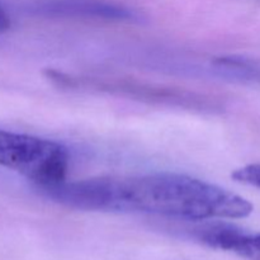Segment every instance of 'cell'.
<instances>
[{"instance_id":"cell-1","label":"cell","mask_w":260,"mask_h":260,"mask_svg":"<svg viewBox=\"0 0 260 260\" xmlns=\"http://www.w3.org/2000/svg\"><path fill=\"white\" fill-rule=\"evenodd\" d=\"M37 190L74 210L141 212L190 221L244 218L254 210L241 196L178 173L63 180Z\"/></svg>"},{"instance_id":"cell-2","label":"cell","mask_w":260,"mask_h":260,"mask_svg":"<svg viewBox=\"0 0 260 260\" xmlns=\"http://www.w3.org/2000/svg\"><path fill=\"white\" fill-rule=\"evenodd\" d=\"M46 78L61 89L96 91L122 98L134 99L145 103L167 106L197 112H216L222 107L217 99L198 91L187 90L175 86L147 83L124 78L84 76L62 73L58 70H46Z\"/></svg>"},{"instance_id":"cell-3","label":"cell","mask_w":260,"mask_h":260,"mask_svg":"<svg viewBox=\"0 0 260 260\" xmlns=\"http://www.w3.org/2000/svg\"><path fill=\"white\" fill-rule=\"evenodd\" d=\"M69 164L60 142L0 128V167L27 178L36 189L66 180Z\"/></svg>"},{"instance_id":"cell-4","label":"cell","mask_w":260,"mask_h":260,"mask_svg":"<svg viewBox=\"0 0 260 260\" xmlns=\"http://www.w3.org/2000/svg\"><path fill=\"white\" fill-rule=\"evenodd\" d=\"M29 10L47 18H80L111 22L137 19L136 13L132 10L103 0H40L30 4Z\"/></svg>"},{"instance_id":"cell-5","label":"cell","mask_w":260,"mask_h":260,"mask_svg":"<svg viewBox=\"0 0 260 260\" xmlns=\"http://www.w3.org/2000/svg\"><path fill=\"white\" fill-rule=\"evenodd\" d=\"M205 245L231 251L246 260H260V233H249L230 223H207L193 230Z\"/></svg>"},{"instance_id":"cell-6","label":"cell","mask_w":260,"mask_h":260,"mask_svg":"<svg viewBox=\"0 0 260 260\" xmlns=\"http://www.w3.org/2000/svg\"><path fill=\"white\" fill-rule=\"evenodd\" d=\"M218 75L249 85H260V58L246 56H221L212 61Z\"/></svg>"},{"instance_id":"cell-7","label":"cell","mask_w":260,"mask_h":260,"mask_svg":"<svg viewBox=\"0 0 260 260\" xmlns=\"http://www.w3.org/2000/svg\"><path fill=\"white\" fill-rule=\"evenodd\" d=\"M233 178L241 184L260 189V164H250L239 168L233 173Z\"/></svg>"},{"instance_id":"cell-8","label":"cell","mask_w":260,"mask_h":260,"mask_svg":"<svg viewBox=\"0 0 260 260\" xmlns=\"http://www.w3.org/2000/svg\"><path fill=\"white\" fill-rule=\"evenodd\" d=\"M10 25H12V20H10L9 14H8L4 5L0 3V33L7 32L10 28Z\"/></svg>"}]
</instances>
